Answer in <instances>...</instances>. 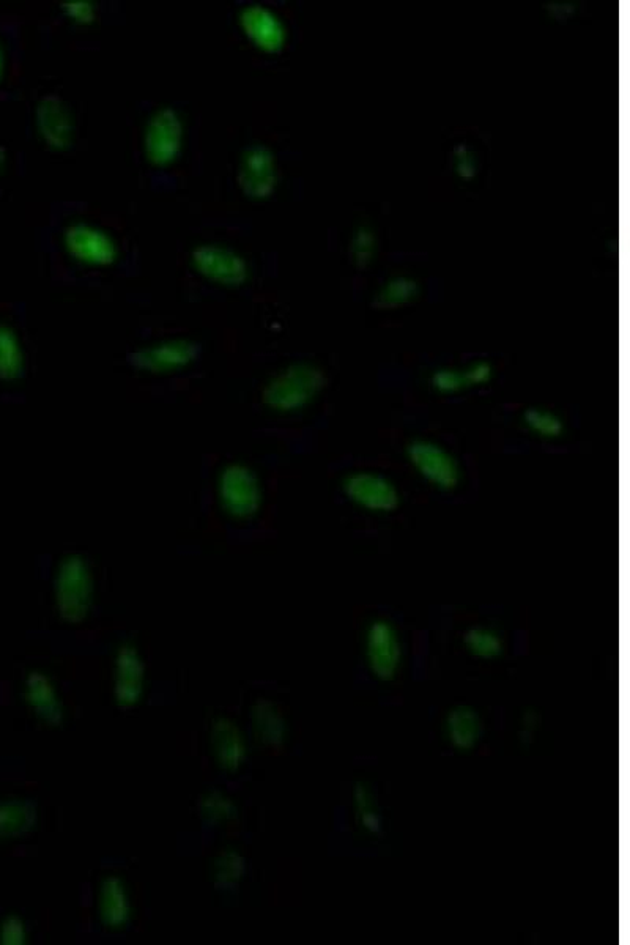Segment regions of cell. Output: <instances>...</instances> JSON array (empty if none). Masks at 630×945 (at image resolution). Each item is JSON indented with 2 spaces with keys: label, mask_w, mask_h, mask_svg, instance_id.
<instances>
[{
  "label": "cell",
  "mask_w": 630,
  "mask_h": 945,
  "mask_svg": "<svg viewBox=\"0 0 630 945\" xmlns=\"http://www.w3.org/2000/svg\"><path fill=\"white\" fill-rule=\"evenodd\" d=\"M323 374L308 364H297L282 372L268 386V404L281 412H292L304 407L323 388Z\"/></svg>",
  "instance_id": "obj_1"
},
{
  "label": "cell",
  "mask_w": 630,
  "mask_h": 945,
  "mask_svg": "<svg viewBox=\"0 0 630 945\" xmlns=\"http://www.w3.org/2000/svg\"><path fill=\"white\" fill-rule=\"evenodd\" d=\"M183 122L175 109L161 108L150 117L145 126L144 149L153 166L166 167L174 163L182 150Z\"/></svg>",
  "instance_id": "obj_2"
},
{
  "label": "cell",
  "mask_w": 630,
  "mask_h": 945,
  "mask_svg": "<svg viewBox=\"0 0 630 945\" xmlns=\"http://www.w3.org/2000/svg\"><path fill=\"white\" fill-rule=\"evenodd\" d=\"M407 456L419 475L434 486L449 490L459 484L460 470L456 459L434 441H412L408 445Z\"/></svg>",
  "instance_id": "obj_3"
},
{
  "label": "cell",
  "mask_w": 630,
  "mask_h": 945,
  "mask_svg": "<svg viewBox=\"0 0 630 945\" xmlns=\"http://www.w3.org/2000/svg\"><path fill=\"white\" fill-rule=\"evenodd\" d=\"M342 489L352 503L372 512L394 511L401 500L390 479L371 471H356L347 476Z\"/></svg>",
  "instance_id": "obj_4"
},
{
  "label": "cell",
  "mask_w": 630,
  "mask_h": 945,
  "mask_svg": "<svg viewBox=\"0 0 630 945\" xmlns=\"http://www.w3.org/2000/svg\"><path fill=\"white\" fill-rule=\"evenodd\" d=\"M193 265L202 276L221 286H240L248 278L243 257L226 246H199L193 252Z\"/></svg>",
  "instance_id": "obj_5"
},
{
  "label": "cell",
  "mask_w": 630,
  "mask_h": 945,
  "mask_svg": "<svg viewBox=\"0 0 630 945\" xmlns=\"http://www.w3.org/2000/svg\"><path fill=\"white\" fill-rule=\"evenodd\" d=\"M366 654L372 675L380 681H391L401 665V643L388 621L378 619L367 630Z\"/></svg>",
  "instance_id": "obj_6"
},
{
  "label": "cell",
  "mask_w": 630,
  "mask_h": 945,
  "mask_svg": "<svg viewBox=\"0 0 630 945\" xmlns=\"http://www.w3.org/2000/svg\"><path fill=\"white\" fill-rule=\"evenodd\" d=\"M65 248L73 259L87 265H111L117 257L112 238L89 224H73L65 230Z\"/></svg>",
  "instance_id": "obj_7"
},
{
  "label": "cell",
  "mask_w": 630,
  "mask_h": 945,
  "mask_svg": "<svg viewBox=\"0 0 630 945\" xmlns=\"http://www.w3.org/2000/svg\"><path fill=\"white\" fill-rule=\"evenodd\" d=\"M37 126L41 139L51 149L65 150L73 142V120L60 98L49 95L37 108Z\"/></svg>",
  "instance_id": "obj_8"
},
{
  "label": "cell",
  "mask_w": 630,
  "mask_h": 945,
  "mask_svg": "<svg viewBox=\"0 0 630 945\" xmlns=\"http://www.w3.org/2000/svg\"><path fill=\"white\" fill-rule=\"evenodd\" d=\"M238 182L246 196L264 199L275 186V164L264 147H251L241 160Z\"/></svg>",
  "instance_id": "obj_9"
},
{
  "label": "cell",
  "mask_w": 630,
  "mask_h": 945,
  "mask_svg": "<svg viewBox=\"0 0 630 945\" xmlns=\"http://www.w3.org/2000/svg\"><path fill=\"white\" fill-rule=\"evenodd\" d=\"M241 29L254 45L264 51H276L284 41V30L273 13L259 5L246 7L240 15Z\"/></svg>",
  "instance_id": "obj_10"
},
{
  "label": "cell",
  "mask_w": 630,
  "mask_h": 945,
  "mask_svg": "<svg viewBox=\"0 0 630 945\" xmlns=\"http://www.w3.org/2000/svg\"><path fill=\"white\" fill-rule=\"evenodd\" d=\"M224 501L229 504L230 509L240 512L243 516H248L256 511L259 504V487L248 471L241 468H232L224 476L223 486Z\"/></svg>",
  "instance_id": "obj_11"
},
{
  "label": "cell",
  "mask_w": 630,
  "mask_h": 945,
  "mask_svg": "<svg viewBox=\"0 0 630 945\" xmlns=\"http://www.w3.org/2000/svg\"><path fill=\"white\" fill-rule=\"evenodd\" d=\"M87 601H89V583H87L86 572L82 571L81 564H70L68 571L63 572L60 580V602H62L63 612L68 613L70 618H75L76 613L82 615L86 612Z\"/></svg>",
  "instance_id": "obj_12"
},
{
  "label": "cell",
  "mask_w": 630,
  "mask_h": 945,
  "mask_svg": "<svg viewBox=\"0 0 630 945\" xmlns=\"http://www.w3.org/2000/svg\"><path fill=\"white\" fill-rule=\"evenodd\" d=\"M446 731H448L449 742L456 749H473L481 736V719L473 709L459 706L449 712L446 719Z\"/></svg>",
  "instance_id": "obj_13"
},
{
  "label": "cell",
  "mask_w": 630,
  "mask_h": 945,
  "mask_svg": "<svg viewBox=\"0 0 630 945\" xmlns=\"http://www.w3.org/2000/svg\"><path fill=\"white\" fill-rule=\"evenodd\" d=\"M193 355L194 347L188 342H169V344L142 350L136 358H138V363L144 364L145 367L166 369V367L182 366L186 361L191 360Z\"/></svg>",
  "instance_id": "obj_14"
},
{
  "label": "cell",
  "mask_w": 630,
  "mask_h": 945,
  "mask_svg": "<svg viewBox=\"0 0 630 945\" xmlns=\"http://www.w3.org/2000/svg\"><path fill=\"white\" fill-rule=\"evenodd\" d=\"M142 686V665L133 651H123L119 660V682L117 692L122 703L138 700Z\"/></svg>",
  "instance_id": "obj_15"
},
{
  "label": "cell",
  "mask_w": 630,
  "mask_h": 945,
  "mask_svg": "<svg viewBox=\"0 0 630 945\" xmlns=\"http://www.w3.org/2000/svg\"><path fill=\"white\" fill-rule=\"evenodd\" d=\"M215 749L219 755V761L227 768H237V764L245 755V747L238 736L237 728L223 720L215 728Z\"/></svg>",
  "instance_id": "obj_16"
},
{
  "label": "cell",
  "mask_w": 630,
  "mask_h": 945,
  "mask_svg": "<svg viewBox=\"0 0 630 945\" xmlns=\"http://www.w3.org/2000/svg\"><path fill=\"white\" fill-rule=\"evenodd\" d=\"M468 651L482 659H492L503 651V642L495 630L486 627H473L464 637Z\"/></svg>",
  "instance_id": "obj_17"
},
{
  "label": "cell",
  "mask_w": 630,
  "mask_h": 945,
  "mask_svg": "<svg viewBox=\"0 0 630 945\" xmlns=\"http://www.w3.org/2000/svg\"><path fill=\"white\" fill-rule=\"evenodd\" d=\"M101 911H103L104 920L108 925H120L125 922L128 916L126 908V898L122 887L115 879L106 882L101 895Z\"/></svg>",
  "instance_id": "obj_18"
},
{
  "label": "cell",
  "mask_w": 630,
  "mask_h": 945,
  "mask_svg": "<svg viewBox=\"0 0 630 945\" xmlns=\"http://www.w3.org/2000/svg\"><path fill=\"white\" fill-rule=\"evenodd\" d=\"M523 423L533 434L542 438L560 437L564 432L563 419L545 408H528L523 415Z\"/></svg>",
  "instance_id": "obj_19"
},
{
  "label": "cell",
  "mask_w": 630,
  "mask_h": 945,
  "mask_svg": "<svg viewBox=\"0 0 630 945\" xmlns=\"http://www.w3.org/2000/svg\"><path fill=\"white\" fill-rule=\"evenodd\" d=\"M27 690H29L30 703L40 711V714H43L48 720L59 717L56 695H54V690L43 676H30Z\"/></svg>",
  "instance_id": "obj_20"
},
{
  "label": "cell",
  "mask_w": 630,
  "mask_h": 945,
  "mask_svg": "<svg viewBox=\"0 0 630 945\" xmlns=\"http://www.w3.org/2000/svg\"><path fill=\"white\" fill-rule=\"evenodd\" d=\"M356 815L360 819L364 831L371 834H378L382 831V819L378 815L377 805H375L374 796L364 783H358L355 790Z\"/></svg>",
  "instance_id": "obj_21"
},
{
  "label": "cell",
  "mask_w": 630,
  "mask_h": 945,
  "mask_svg": "<svg viewBox=\"0 0 630 945\" xmlns=\"http://www.w3.org/2000/svg\"><path fill=\"white\" fill-rule=\"evenodd\" d=\"M32 823V812L26 805H0V835L23 832Z\"/></svg>",
  "instance_id": "obj_22"
},
{
  "label": "cell",
  "mask_w": 630,
  "mask_h": 945,
  "mask_svg": "<svg viewBox=\"0 0 630 945\" xmlns=\"http://www.w3.org/2000/svg\"><path fill=\"white\" fill-rule=\"evenodd\" d=\"M432 386L440 393H457L470 385H468L467 372L441 369L432 377Z\"/></svg>",
  "instance_id": "obj_23"
},
{
  "label": "cell",
  "mask_w": 630,
  "mask_h": 945,
  "mask_svg": "<svg viewBox=\"0 0 630 945\" xmlns=\"http://www.w3.org/2000/svg\"><path fill=\"white\" fill-rule=\"evenodd\" d=\"M63 10L68 18L73 19L75 23L89 24L95 18V5L87 0H78V2H67L63 4Z\"/></svg>",
  "instance_id": "obj_24"
},
{
  "label": "cell",
  "mask_w": 630,
  "mask_h": 945,
  "mask_svg": "<svg viewBox=\"0 0 630 945\" xmlns=\"http://www.w3.org/2000/svg\"><path fill=\"white\" fill-rule=\"evenodd\" d=\"M18 361V345L10 331L0 328V364L15 366Z\"/></svg>",
  "instance_id": "obj_25"
},
{
  "label": "cell",
  "mask_w": 630,
  "mask_h": 945,
  "mask_svg": "<svg viewBox=\"0 0 630 945\" xmlns=\"http://www.w3.org/2000/svg\"><path fill=\"white\" fill-rule=\"evenodd\" d=\"M465 372H467L468 385L470 386L487 383L489 382V378L492 377V369H490L489 364L486 363L473 364V366L468 367Z\"/></svg>",
  "instance_id": "obj_26"
},
{
  "label": "cell",
  "mask_w": 630,
  "mask_h": 945,
  "mask_svg": "<svg viewBox=\"0 0 630 945\" xmlns=\"http://www.w3.org/2000/svg\"><path fill=\"white\" fill-rule=\"evenodd\" d=\"M2 938H4L5 944H19V942H23V925H21L18 920H8V922L5 923Z\"/></svg>",
  "instance_id": "obj_27"
},
{
  "label": "cell",
  "mask_w": 630,
  "mask_h": 945,
  "mask_svg": "<svg viewBox=\"0 0 630 945\" xmlns=\"http://www.w3.org/2000/svg\"><path fill=\"white\" fill-rule=\"evenodd\" d=\"M2 71H4V52L0 48V78H2Z\"/></svg>",
  "instance_id": "obj_28"
},
{
  "label": "cell",
  "mask_w": 630,
  "mask_h": 945,
  "mask_svg": "<svg viewBox=\"0 0 630 945\" xmlns=\"http://www.w3.org/2000/svg\"><path fill=\"white\" fill-rule=\"evenodd\" d=\"M5 164V150L0 147V169L4 167Z\"/></svg>",
  "instance_id": "obj_29"
}]
</instances>
